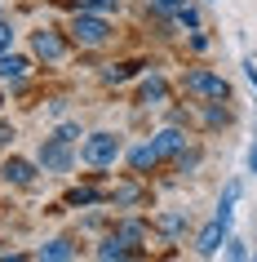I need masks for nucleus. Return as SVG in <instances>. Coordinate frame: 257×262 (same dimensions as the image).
I'll use <instances>...</instances> for the list:
<instances>
[{
    "instance_id": "obj_1",
    "label": "nucleus",
    "mask_w": 257,
    "mask_h": 262,
    "mask_svg": "<svg viewBox=\"0 0 257 262\" xmlns=\"http://www.w3.org/2000/svg\"><path fill=\"white\" fill-rule=\"evenodd\" d=\"M71 40L84 45V49H102L107 40H115V27H111V14H94V9H76L67 23Z\"/></svg>"
},
{
    "instance_id": "obj_2",
    "label": "nucleus",
    "mask_w": 257,
    "mask_h": 262,
    "mask_svg": "<svg viewBox=\"0 0 257 262\" xmlns=\"http://www.w3.org/2000/svg\"><path fill=\"white\" fill-rule=\"evenodd\" d=\"M120 156H124V138L111 134V129L84 134V142H80V165H89V169H111Z\"/></svg>"
},
{
    "instance_id": "obj_3",
    "label": "nucleus",
    "mask_w": 257,
    "mask_h": 262,
    "mask_svg": "<svg viewBox=\"0 0 257 262\" xmlns=\"http://www.w3.org/2000/svg\"><path fill=\"white\" fill-rule=\"evenodd\" d=\"M76 160H80L76 142L58 138V134H54V138H40V147H36V165H40V173H71Z\"/></svg>"
},
{
    "instance_id": "obj_4",
    "label": "nucleus",
    "mask_w": 257,
    "mask_h": 262,
    "mask_svg": "<svg viewBox=\"0 0 257 262\" xmlns=\"http://www.w3.org/2000/svg\"><path fill=\"white\" fill-rule=\"evenodd\" d=\"M182 89H186L195 102H213V98H222V102H226V98H230L226 76H217V71H208V67H191L186 76H182Z\"/></svg>"
},
{
    "instance_id": "obj_5",
    "label": "nucleus",
    "mask_w": 257,
    "mask_h": 262,
    "mask_svg": "<svg viewBox=\"0 0 257 262\" xmlns=\"http://www.w3.org/2000/svg\"><path fill=\"white\" fill-rule=\"evenodd\" d=\"M67 49H71V40L62 36V31H54V27L31 31V58H36V62H62Z\"/></svg>"
},
{
    "instance_id": "obj_6",
    "label": "nucleus",
    "mask_w": 257,
    "mask_h": 262,
    "mask_svg": "<svg viewBox=\"0 0 257 262\" xmlns=\"http://www.w3.org/2000/svg\"><path fill=\"white\" fill-rule=\"evenodd\" d=\"M36 173H40V165L27 160V156H5V160H0V182H5V187H31Z\"/></svg>"
},
{
    "instance_id": "obj_7",
    "label": "nucleus",
    "mask_w": 257,
    "mask_h": 262,
    "mask_svg": "<svg viewBox=\"0 0 257 262\" xmlns=\"http://www.w3.org/2000/svg\"><path fill=\"white\" fill-rule=\"evenodd\" d=\"M31 67H36V62H31L27 54L5 49V54H0V84H22V80L31 76Z\"/></svg>"
},
{
    "instance_id": "obj_8",
    "label": "nucleus",
    "mask_w": 257,
    "mask_h": 262,
    "mask_svg": "<svg viewBox=\"0 0 257 262\" xmlns=\"http://www.w3.org/2000/svg\"><path fill=\"white\" fill-rule=\"evenodd\" d=\"M226 231H230V222H222V218L213 213V222H208V227L195 235V253H200V258H213L217 249L226 245Z\"/></svg>"
},
{
    "instance_id": "obj_9",
    "label": "nucleus",
    "mask_w": 257,
    "mask_h": 262,
    "mask_svg": "<svg viewBox=\"0 0 257 262\" xmlns=\"http://www.w3.org/2000/svg\"><path fill=\"white\" fill-rule=\"evenodd\" d=\"M151 142H155L160 160H177V156H182V147H186V129H182V124H164Z\"/></svg>"
},
{
    "instance_id": "obj_10",
    "label": "nucleus",
    "mask_w": 257,
    "mask_h": 262,
    "mask_svg": "<svg viewBox=\"0 0 257 262\" xmlns=\"http://www.w3.org/2000/svg\"><path fill=\"white\" fill-rule=\"evenodd\" d=\"M155 231H160L164 240H182V235L191 231V213H186V209H169V213L155 218Z\"/></svg>"
},
{
    "instance_id": "obj_11",
    "label": "nucleus",
    "mask_w": 257,
    "mask_h": 262,
    "mask_svg": "<svg viewBox=\"0 0 257 262\" xmlns=\"http://www.w3.org/2000/svg\"><path fill=\"white\" fill-rule=\"evenodd\" d=\"M164 102H169V80L155 71V76H147L142 89H137V107H164Z\"/></svg>"
},
{
    "instance_id": "obj_12",
    "label": "nucleus",
    "mask_w": 257,
    "mask_h": 262,
    "mask_svg": "<svg viewBox=\"0 0 257 262\" xmlns=\"http://www.w3.org/2000/svg\"><path fill=\"white\" fill-rule=\"evenodd\" d=\"M36 258L40 262H67V258H80V249L71 245L67 235H58V240H44V245L36 249Z\"/></svg>"
},
{
    "instance_id": "obj_13",
    "label": "nucleus",
    "mask_w": 257,
    "mask_h": 262,
    "mask_svg": "<svg viewBox=\"0 0 257 262\" xmlns=\"http://www.w3.org/2000/svg\"><path fill=\"white\" fill-rule=\"evenodd\" d=\"M129 169L133 173H151V169L160 165V151H155V142H137V147H129Z\"/></svg>"
},
{
    "instance_id": "obj_14",
    "label": "nucleus",
    "mask_w": 257,
    "mask_h": 262,
    "mask_svg": "<svg viewBox=\"0 0 257 262\" xmlns=\"http://www.w3.org/2000/svg\"><path fill=\"white\" fill-rule=\"evenodd\" d=\"M133 253H142V249H133L124 235H115V231H111L107 240L94 249V258H102V262H111V258H133Z\"/></svg>"
},
{
    "instance_id": "obj_15",
    "label": "nucleus",
    "mask_w": 257,
    "mask_h": 262,
    "mask_svg": "<svg viewBox=\"0 0 257 262\" xmlns=\"http://www.w3.org/2000/svg\"><path fill=\"white\" fill-rule=\"evenodd\" d=\"M67 205H111V191H102V187H76V191H67Z\"/></svg>"
},
{
    "instance_id": "obj_16",
    "label": "nucleus",
    "mask_w": 257,
    "mask_h": 262,
    "mask_svg": "<svg viewBox=\"0 0 257 262\" xmlns=\"http://www.w3.org/2000/svg\"><path fill=\"white\" fill-rule=\"evenodd\" d=\"M147 222L142 218H124V222H115V235H124V240H129V245H142V240H147Z\"/></svg>"
},
{
    "instance_id": "obj_17",
    "label": "nucleus",
    "mask_w": 257,
    "mask_h": 262,
    "mask_svg": "<svg viewBox=\"0 0 257 262\" xmlns=\"http://www.w3.org/2000/svg\"><path fill=\"white\" fill-rule=\"evenodd\" d=\"M204 124H208V129H226L230 124V107H222V98L204 102Z\"/></svg>"
},
{
    "instance_id": "obj_18",
    "label": "nucleus",
    "mask_w": 257,
    "mask_h": 262,
    "mask_svg": "<svg viewBox=\"0 0 257 262\" xmlns=\"http://www.w3.org/2000/svg\"><path fill=\"white\" fill-rule=\"evenodd\" d=\"M137 71H142V62H111V67L102 71V80L107 84H124L129 76H137Z\"/></svg>"
},
{
    "instance_id": "obj_19",
    "label": "nucleus",
    "mask_w": 257,
    "mask_h": 262,
    "mask_svg": "<svg viewBox=\"0 0 257 262\" xmlns=\"http://www.w3.org/2000/svg\"><path fill=\"white\" fill-rule=\"evenodd\" d=\"M177 27H186V31H200L204 27V14H200V5H195V0H191L186 9H177V18H173Z\"/></svg>"
},
{
    "instance_id": "obj_20",
    "label": "nucleus",
    "mask_w": 257,
    "mask_h": 262,
    "mask_svg": "<svg viewBox=\"0 0 257 262\" xmlns=\"http://www.w3.org/2000/svg\"><path fill=\"white\" fill-rule=\"evenodd\" d=\"M235 200H240V182H226V191H222V200H217V218H222V222H230Z\"/></svg>"
},
{
    "instance_id": "obj_21",
    "label": "nucleus",
    "mask_w": 257,
    "mask_h": 262,
    "mask_svg": "<svg viewBox=\"0 0 257 262\" xmlns=\"http://www.w3.org/2000/svg\"><path fill=\"white\" fill-rule=\"evenodd\" d=\"M200 160H204V151L200 147H182V156H177V173H195V169H200Z\"/></svg>"
},
{
    "instance_id": "obj_22",
    "label": "nucleus",
    "mask_w": 257,
    "mask_h": 262,
    "mask_svg": "<svg viewBox=\"0 0 257 262\" xmlns=\"http://www.w3.org/2000/svg\"><path fill=\"white\" fill-rule=\"evenodd\" d=\"M191 0H151V9L155 14H164V18H177V9H186Z\"/></svg>"
},
{
    "instance_id": "obj_23",
    "label": "nucleus",
    "mask_w": 257,
    "mask_h": 262,
    "mask_svg": "<svg viewBox=\"0 0 257 262\" xmlns=\"http://www.w3.org/2000/svg\"><path fill=\"white\" fill-rule=\"evenodd\" d=\"M54 134H58V138H67V142L84 138V129H80V120H62V124H58V129H54Z\"/></svg>"
},
{
    "instance_id": "obj_24",
    "label": "nucleus",
    "mask_w": 257,
    "mask_h": 262,
    "mask_svg": "<svg viewBox=\"0 0 257 262\" xmlns=\"http://www.w3.org/2000/svg\"><path fill=\"white\" fill-rule=\"evenodd\" d=\"M14 138H18V129H14L9 120H0V156H5L9 147H14Z\"/></svg>"
},
{
    "instance_id": "obj_25",
    "label": "nucleus",
    "mask_w": 257,
    "mask_h": 262,
    "mask_svg": "<svg viewBox=\"0 0 257 262\" xmlns=\"http://www.w3.org/2000/svg\"><path fill=\"white\" fill-rule=\"evenodd\" d=\"M5 49H14V27H9V18H0V54Z\"/></svg>"
},
{
    "instance_id": "obj_26",
    "label": "nucleus",
    "mask_w": 257,
    "mask_h": 262,
    "mask_svg": "<svg viewBox=\"0 0 257 262\" xmlns=\"http://www.w3.org/2000/svg\"><path fill=\"white\" fill-rule=\"evenodd\" d=\"M191 49H195V54H204V49H208V36H204V31H191Z\"/></svg>"
},
{
    "instance_id": "obj_27",
    "label": "nucleus",
    "mask_w": 257,
    "mask_h": 262,
    "mask_svg": "<svg viewBox=\"0 0 257 262\" xmlns=\"http://www.w3.org/2000/svg\"><path fill=\"white\" fill-rule=\"evenodd\" d=\"M49 116H67V98H54L49 102Z\"/></svg>"
},
{
    "instance_id": "obj_28",
    "label": "nucleus",
    "mask_w": 257,
    "mask_h": 262,
    "mask_svg": "<svg viewBox=\"0 0 257 262\" xmlns=\"http://www.w3.org/2000/svg\"><path fill=\"white\" fill-rule=\"evenodd\" d=\"M226 245H230V249H226L230 258H248V249H244V245H240V240H226Z\"/></svg>"
},
{
    "instance_id": "obj_29",
    "label": "nucleus",
    "mask_w": 257,
    "mask_h": 262,
    "mask_svg": "<svg viewBox=\"0 0 257 262\" xmlns=\"http://www.w3.org/2000/svg\"><path fill=\"white\" fill-rule=\"evenodd\" d=\"M248 173H257V147H248Z\"/></svg>"
},
{
    "instance_id": "obj_30",
    "label": "nucleus",
    "mask_w": 257,
    "mask_h": 262,
    "mask_svg": "<svg viewBox=\"0 0 257 262\" xmlns=\"http://www.w3.org/2000/svg\"><path fill=\"white\" fill-rule=\"evenodd\" d=\"M5 102H9V94H5V84H0V111H5Z\"/></svg>"
},
{
    "instance_id": "obj_31",
    "label": "nucleus",
    "mask_w": 257,
    "mask_h": 262,
    "mask_svg": "<svg viewBox=\"0 0 257 262\" xmlns=\"http://www.w3.org/2000/svg\"><path fill=\"white\" fill-rule=\"evenodd\" d=\"M0 18H5V0H0Z\"/></svg>"
}]
</instances>
